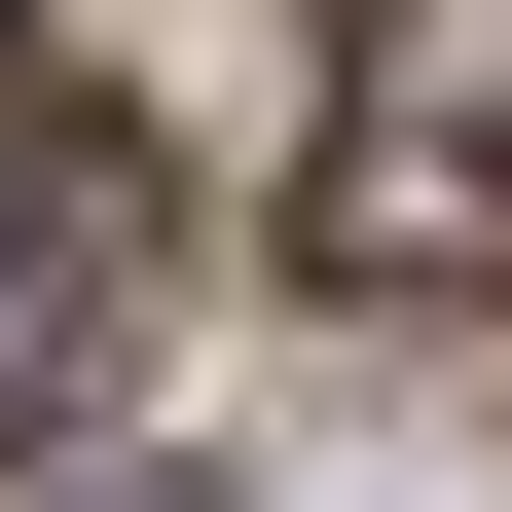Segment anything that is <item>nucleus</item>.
Instances as JSON below:
<instances>
[{
	"label": "nucleus",
	"instance_id": "obj_2",
	"mask_svg": "<svg viewBox=\"0 0 512 512\" xmlns=\"http://www.w3.org/2000/svg\"><path fill=\"white\" fill-rule=\"evenodd\" d=\"M110 330H147V110L0 37V439H74Z\"/></svg>",
	"mask_w": 512,
	"mask_h": 512
},
{
	"label": "nucleus",
	"instance_id": "obj_1",
	"mask_svg": "<svg viewBox=\"0 0 512 512\" xmlns=\"http://www.w3.org/2000/svg\"><path fill=\"white\" fill-rule=\"evenodd\" d=\"M293 256H330V293H512V0H330Z\"/></svg>",
	"mask_w": 512,
	"mask_h": 512
},
{
	"label": "nucleus",
	"instance_id": "obj_3",
	"mask_svg": "<svg viewBox=\"0 0 512 512\" xmlns=\"http://www.w3.org/2000/svg\"><path fill=\"white\" fill-rule=\"evenodd\" d=\"M110 512H183V476H110Z\"/></svg>",
	"mask_w": 512,
	"mask_h": 512
}]
</instances>
